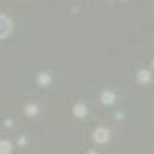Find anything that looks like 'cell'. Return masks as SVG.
I'll return each instance as SVG.
<instances>
[{"label":"cell","instance_id":"5","mask_svg":"<svg viewBox=\"0 0 154 154\" xmlns=\"http://www.w3.org/2000/svg\"><path fill=\"white\" fill-rule=\"evenodd\" d=\"M100 99H102V103L109 105V103H112V102H114V94L111 91H103V93H102V96H100Z\"/></svg>","mask_w":154,"mask_h":154},{"label":"cell","instance_id":"2","mask_svg":"<svg viewBox=\"0 0 154 154\" xmlns=\"http://www.w3.org/2000/svg\"><path fill=\"white\" fill-rule=\"evenodd\" d=\"M93 137H94V140L97 143H105L106 140L109 139V131L106 130V128H96L94 130V134H93Z\"/></svg>","mask_w":154,"mask_h":154},{"label":"cell","instance_id":"3","mask_svg":"<svg viewBox=\"0 0 154 154\" xmlns=\"http://www.w3.org/2000/svg\"><path fill=\"white\" fill-rule=\"evenodd\" d=\"M72 114L75 116V117H83V116H86V106L83 103H77L74 105L72 108Z\"/></svg>","mask_w":154,"mask_h":154},{"label":"cell","instance_id":"6","mask_svg":"<svg viewBox=\"0 0 154 154\" xmlns=\"http://www.w3.org/2000/svg\"><path fill=\"white\" fill-rule=\"evenodd\" d=\"M37 82H38V85L46 86V85H49V82H51V77H49V74H46V72H40V74H38V77H37Z\"/></svg>","mask_w":154,"mask_h":154},{"label":"cell","instance_id":"8","mask_svg":"<svg viewBox=\"0 0 154 154\" xmlns=\"http://www.w3.org/2000/svg\"><path fill=\"white\" fill-rule=\"evenodd\" d=\"M88 154H96V152H94V151H91V152H88Z\"/></svg>","mask_w":154,"mask_h":154},{"label":"cell","instance_id":"4","mask_svg":"<svg viewBox=\"0 0 154 154\" xmlns=\"http://www.w3.org/2000/svg\"><path fill=\"white\" fill-rule=\"evenodd\" d=\"M12 151V143L9 140H0V154H9Z\"/></svg>","mask_w":154,"mask_h":154},{"label":"cell","instance_id":"1","mask_svg":"<svg viewBox=\"0 0 154 154\" xmlns=\"http://www.w3.org/2000/svg\"><path fill=\"white\" fill-rule=\"evenodd\" d=\"M11 29H12L11 20H9L6 16L0 14V38H6V37L9 35Z\"/></svg>","mask_w":154,"mask_h":154},{"label":"cell","instance_id":"7","mask_svg":"<svg viewBox=\"0 0 154 154\" xmlns=\"http://www.w3.org/2000/svg\"><path fill=\"white\" fill-rule=\"evenodd\" d=\"M37 112H38V108L34 103H29V105L25 106V114L26 116H37Z\"/></svg>","mask_w":154,"mask_h":154}]
</instances>
